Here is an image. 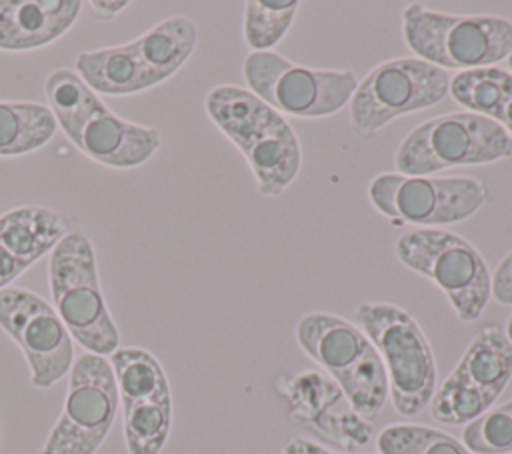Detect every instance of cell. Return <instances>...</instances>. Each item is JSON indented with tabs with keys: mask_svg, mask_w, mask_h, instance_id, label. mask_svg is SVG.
<instances>
[{
	"mask_svg": "<svg viewBox=\"0 0 512 454\" xmlns=\"http://www.w3.org/2000/svg\"><path fill=\"white\" fill-rule=\"evenodd\" d=\"M196 46V24L174 14L126 44L80 52L74 68L96 94L132 96L170 80L192 58Z\"/></svg>",
	"mask_w": 512,
	"mask_h": 454,
	"instance_id": "3957f363",
	"label": "cell"
},
{
	"mask_svg": "<svg viewBox=\"0 0 512 454\" xmlns=\"http://www.w3.org/2000/svg\"><path fill=\"white\" fill-rule=\"evenodd\" d=\"M512 380V342L500 326H484L436 388L428 410L446 426H466L490 410Z\"/></svg>",
	"mask_w": 512,
	"mask_h": 454,
	"instance_id": "4fadbf2b",
	"label": "cell"
},
{
	"mask_svg": "<svg viewBox=\"0 0 512 454\" xmlns=\"http://www.w3.org/2000/svg\"><path fill=\"white\" fill-rule=\"evenodd\" d=\"M278 394L288 404V416L294 424L326 438L336 440L340 412L334 406L344 398L338 384L320 370H302L276 380Z\"/></svg>",
	"mask_w": 512,
	"mask_h": 454,
	"instance_id": "ac0fdd59",
	"label": "cell"
},
{
	"mask_svg": "<svg viewBox=\"0 0 512 454\" xmlns=\"http://www.w3.org/2000/svg\"><path fill=\"white\" fill-rule=\"evenodd\" d=\"M372 438H374V426L366 418L356 414L352 408L340 412L334 444L342 446L348 454H352V452L368 446L372 442Z\"/></svg>",
	"mask_w": 512,
	"mask_h": 454,
	"instance_id": "484cf974",
	"label": "cell"
},
{
	"mask_svg": "<svg viewBox=\"0 0 512 454\" xmlns=\"http://www.w3.org/2000/svg\"><path fill=\"white\" fill-rule=\"evenodd\" d=\"M68 232V218L46 206H18L0 214V290L52 252Z\"/></svg>",
	"mask_w": 512,
	"mask_h": 454,
	"instance_id": "2e32d148",
	"label": "cell"
},
{
	"mask_svg": "<svg viewBox=\"0 0 512 454\" xmlns=\"http://www.w3.org/2000/svg\"><path fill=\"white\" fill-rule=\"evenodd\" d=\"M512 88V74L498 66L458 72L450 78L448 94L466 108L496 122L502 102Z\"/></svg>",
	"mask_w": 512,
	"mask_h": 454,
	"instance_id": "7402d4cb",
	"label": "cell"
},
{
	"mask_svg": "<svg viewBox=\"0 0 512 454\" xmlns=\"http://www.w3.org/2000/svg\"><path fill=\"white\" fill-rule=\"evenodd\" d=\"M506 406L512 410V398H510V400H506Z\"/></svg>",
	"mask_w": 512,
	"mask_h": 454,
	"instance_id": "d6a6232c",
	"label": "cell"
},
{
	"mask_svg": "<svg viewBox=\"0 0 512 454\" xmlns=\"http://www.w3.org/2000/svg\"><path fill=\"white\" fill-rule=\"evenodd\" d=\"M0 328L22 350L34 388L48 390L70 372L72 336L40 294L16 286L0 290Z\"/></svg>",
	"mask_w": 512,
	"mask_h": 454,
	"instance_id": "9a60e30c",
	"label": "cell"
},
{
	"mask_svg": "<svg viewBox=\"0 0 512 454\" xmlns=\"http://www.w3.org/2000/svg\"><path fill=\"white\" fill-rule=\"evenodd\" d=\"M378 454H472L462 440L424 424H390L376 436Z\"/></svg>",
	"mask_w": 512,
	"mask_h": 454,
	"instance_id": "cb8c5ba5",
	"label": "cell"
},
{
	"mask_svg": "<svg viewBox=\"0 0 512 454\" xmlns=\"http://www.w3.org/2000/svg\"><path fill=\"white\" fill-rule=\"evenodd\" d=\"M506 62H508V70H510V74H512V52L508 54V58H506Z\"/></svg>",
	"mask_w": 512,
	"mask_h": 454,
	"instance_id": "1f68e13d",
	"label": "cell"
},
{
	"mask_svg": "<svg viewBox=\"0 0 512 454\" xmlns=\"http://www.w3.org/2000/svg\"><path fill=\"white\" fill-rule=\"evenodd\" d=\"M496 124H500V126L506 130V134L512 138V88H510L506 100H504L502 106H500Z\"/></svg>",
	"mask_w": 512,
	"mask_h": 454,
	"instance_id": "f546056e",
	"label": "cell"
},
{
	"mask_svg": "<svg viewBox=\"0 0 512 454\" xmlns=\"http://www.w3.org/2000/svg\"><path fill=\"white\" fill-rule=\"evenodd\" d=\"M402 266L442 290L462 322H476L492 298L486 260L466 238L444 228H416L394 242Z\"/></svg>",
	"mask_w": 512,
	"mask_h": 454,
	"instance_id": "ba28073f",
	"label": "cell"
},
{
	"mask_svg": "<svg viewBox=\"0 0 512 454\" xmlns=\"http://www.w3.org/2000/svg\"><path fill=\"white\" fill-rule=\"evenodd\" d=\"M282 454H342V452H334V450H330V448H326L320 442H314L310 438L294 436L284 444Z\"/></svg>",
	"mask_w": 512,
	"mask_h": 454,
	"instance_id": "83f0119b",
	"label": "cell"
},
{
	"mask_svg": "<svg viewBox=\"0 0 512 454\" xmlns=\"http://www.w3.org/2000/svg\"><path fill=\"white\" fill-rule=\"evenodd\" d=\"M88 6L96 20L108 22V20L116 18L120 12H124L130 6V2L128 0H112V2L110 0H90Z\"/></svg>",
	"mask_w": 512,
	"mask_h": 454,
	"instance_id": "f1b7e54d",
	"label": "cell"
},
{
	"mask_svg": "<svg viewBox=\"0 0 512 454\" xmlns=\"http://www.w3.org/2000/svg\"><path fill=\"white\" fill-rule=\"evenodd\" d=\"M296 0H252L244 6L242 36L252 52H272L296 20Z\"/></svg>",
	"mask_w": 512,
	"mask_h": 454,
	"instance_id": "603a6c76",
	"label": "cell"
},
{
	"mask_svg": "<svg viewBox=\"0 0 512 454\" xmlns=\"http://www.w3.org/2000/svg\"><path fill=\"white\" fill-rule=\"evenodd\" d=\"M128 454H160L172 428V394L162 392L120 406Z\"/></svg>",
	"mask_w": 512,
	"mask_h": 454,
	"instance_id": "ffe728a7",
	"label": "cell"
},
{
	"mask_svg": "<svg viewBox=\"0 0 512 454\" xmlns=\"http://www.w3.org/2000/svg\"><path fill=\"white\" fill-rule=\"evenodd\" d=\"M242 76L252 94L284 118H326L348 106L358 78L352 70L308 68L278 52H250Z\"/></svg>",
	"mask_w": 512,
	"mask_h": 454,
	"instance_id": "30bf717a",
	"label": "cell"
},
{
	"mask_svg": "<svg viewBox=\"0 0 512 454\" xmlns=\"http://www.w3.org/2000/svg\"><path fill=\"white\" fill-rule=\"evenodd\" d=\"M370 204L398 226L442 228L474 216L488 198L474 176H408L382 172L368 182Z\"/></svg>",
	"mask_w": 512,
	"mask_h": 454,
	"instance_id": "8fae6325",
	"label": "cell"
},
{
	"mask_svg": "<svg viewBox=\"0 0 512 454\" xmlns=\"http://www.w3.org/2000/svg\"><path fill=\"white\" fill-rule=\"evenodd\" d=\"M446 70L420 58H394L368 70L348 102L350 128L370 138L392 120L426 110L448 94Z\"/></svg>",
	"mask_w": 512,
	"mask_h": 454,
	"instance_id": "7c38bea8",
	"label": "cell"
},
{
	"mask_svg": "<svg viewBox=\"0 0 512 454\" xmlns=\"http://www.w3.org/2000/svg\"><path fill=\"white\" fill-rule=\"evenodd\" d=\"M120 398L110 360L80 354L68 372L62 412L38 454H96L110 434Z\"/></svg>",
	"mask_w": 512,
	"mask_h": 454,
	"instance_id": "5bb4252c",
	"label": "cell"
},
{
	"mask_svg": "<svg viewBox=\"0 0 512 454\" xmlns=\"http://www.w3.org/2000/svg\"><path fill=\"white\" fill-rule=\"evenodd\" d=\"M294 338L342 390L362 418H374L388 400V376L370 338L332 312H308L294 326Z\"/></svg>",
	"mask_w": 512,
	"mask_h": 454,
	"instance_id": "277c9868",
	"label": "cell"
},
{
	"mask_svg": "<svg viewBox=\"0 0 512 454\" xmlns=\"http://www.w3.org/2000/svg\"><path fill=\"white\" fill-rule=\"evenodd\" d=\"M78 0H0V50L28 52L54 44L78 20Z\"/></svg>",
	"mask_w": 512,
	"mask_h": 454,
	"instance_id": "e0dca14e",
	"label": "cell"
},
{
	"mask_svg": "<svg viewBox=\"0 0 512 454\" xmlns=\"http://www.w3.org/2000/svg\"><path fill=\"white\" fill-rule=\"evenodd\" d=\"M44 96L64 136L84 156L106 168H138L162 144L160 130L112 112L74 70L50 72L44 80Z\"/></svg>",
	"mask_w": 512,
	"mask_h": 454,
	"instance_id": "6da1fadb",
	"label": "cell"
},
{
	"mask_svg": "<svg viewBox=\"0 0 512 454\" xmlns=\"http://www.w3.org/2000/svg\"><path fill=\"white\" fill-rule=\"evenodd\" d=\"M58 124L46 104L0 100V158L26 156L44 148Z\"/></svg>",
	"mask_w": 512,
	"mask_h": 454,
	"instance_id": "d6986e66",
	"label": "cell"
},
{
	"mask_svg": "<svg viewBox=\"0 0 512 454\" xmlns=\"http://www.w3.org/2000/svg\"><path fill=\"white\" fill-rule=\"evenodd\" d=\"M48 284L52 306L86 352L110 356L120 348V332L104 300L92 240L70 230L50 252Z\"/></svg>",
	"mask_w": 512,
	"mask_h": 454,
	"instance_id": "8992f818",
	"label": "cell"
},
{
	"mask_svg": "<svg viewBox=\"0 0 512 454\" xmlns=\"http://www.w3.org/2000/svg\"><path fill=\"white\" fill-rule=\"evenodd\" d=\"M354 324L382 358L394 410L406 418L422 414L438 388V372L418 320L392 302H362L354 308Z\"/></svg>",
	"mask_w": 512,
	"mask_h": 454,
	"instance_id": "5b68a950",
	"label": "cell"
},
{
	"mask_svg": "<svg viewBox=\"0 0 512 454\" xmlns=\"http://www.w3.org/2000/svg\"><path fill=\"white\" fill-rule=\"evenodd\" d=\"M120 406L168 392L170 382L160 360L138 346H122L110 354Z\"/></svg>",
	"mask_w": 512,
	"mask_h": 454,
	"instance_id": "44dd1931",
	"label": "cell"
},
{
	"mask_svg": "<svg viewBox=\"0 0 512 454\" xmlns=\"http://www.w3.org/2000/svg\"><path fill=\"white\" fill-rule=\"evenodd\" d=\"M462 444L472 454L512 452V410L504 404L492 406L462 430Z\"/></svg>",
	"mask_w": 512,
	"mask_h": 454,
	"instance_id": "d4e9b609",
	"label": "cell"
},
{
	"mask_svg": "<svg viewBox=\"0 0 512 454\" xmlns=\"http://www.w3.org/2000/svg\"><path fill=\"white\" fill-rule=\"evenodd\" d=\"M210 122L240 150L256 190L282 194L302 168V146L290 122L248 88L220 84L204 96Z\"/></svg>",
	"mask_w": 512,
	"mask_h": 454,
	"instance_id": "7a4b0ae2",
	"label": "cell"
},
{
	"mask_svg": "<svg viewBox=\"0 0 512 454\" xmlns=\"http://www.w3.org/2000/svg\"><path fill=\"white\" fill-rule=\"evenodd\" d=\"M492 298L498 304L512 306V250L500 258L492 272Z\"/></svg>",
	"mask_w": 512,
	"mask_h": 454,
	"instance_id": "4316f807",
	"label": "cell"
},
{
	"mask_svg": "<svg viewBox=\"0 0 512 454\" xmlns=\"http://www.w3.org/2000/svg\"><path fill=\"white\" fill-rule=\"evenodd\" d=\"M504 334L508 336V340L512 342V314L508 316V320H506V328H504Z\"/></svg>",
	"mask_w": 512,
	"mask_h": 454,
	"instance_id": "4dcf8cb0",
	"label": "cell"
},
{
	"mask_svg": "<svg viewBox=\"0 0 512 454\" xmlns=\"http://www.w3.org/2000/svg\"><path fill=\"white\" fill-rule=\"evenodd\" d=\"M402 38L414 58L464 72L508 58L512 20L494 14H448L414 2L402 12Z\"/></svg>",
	"mask_w": 512,
	"mask_h": 454,
	"instance_id": "52a82bcc",
	"label": "cell"
},
{
	"mask_svg": "<svg viewBox=\"0 0 512 454\" xmlns=\"http://www.w3.org/2000/svg\"><path fill=\"white\" fill-rule=\"evenodd\" d=\"M512 158V138L494 120L474 112H450L414 126L394 152L400 174L430 176L454 166H478Z\"/></svg>",
	"mask_w": 512,
	"mask_h": 454,
	"instance_id": "9c48e42d",
	"label": "cell"
}]
</instances>
